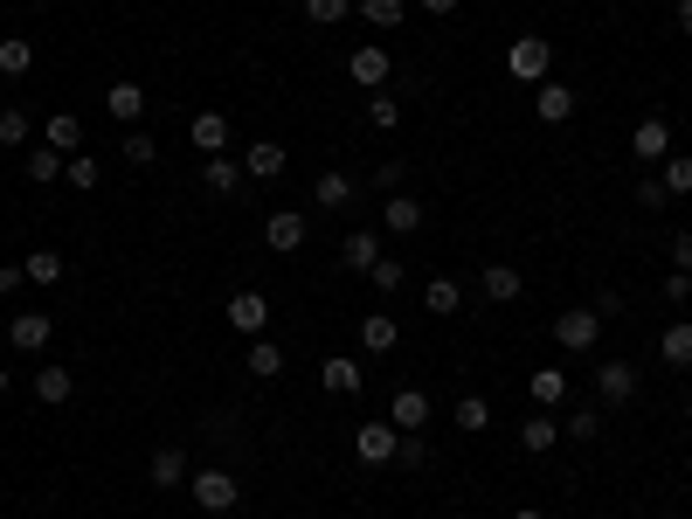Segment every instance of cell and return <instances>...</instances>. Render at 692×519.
<instances>
[{"mask_svg": "<svg viewBox=\"0 0 692 519\" xmlns=\"http://www.w3.org/2000/svg\"><path fill=\"white\" fill-rule=\"evenodd\" d=\"M229 326L242 332V340H264V326H270V299H264V291H236V299H229Z\"/></svg>", "mask_w": 692, "mask_h": 519, "instance_id": "8", "label": "cell"}, {"mask_svg": "<svg viewBox=\"0 0 692 519\" xmlns=\"http://www.w3.org/2000/svg\"><path fill=\"white\" fill-rule=\"evenodd\" d=\"M374 188H381V194H402V160H381V166H374Z\"/></svg>", "mask_w": 692, "mask_h": 519, "instance_id": "45", "label": "cell"}, {"mask_svg": "<svg viewBox=\"0 0 692 519\" xmlns=\"http://www.w3.org/2000/svg\"><path fill=\"white\" fill-rule=\"evenodd\" d=\"M22 270H28V284H63V277H70L63 250H28V256H22Z\"/></svg>", "mask_w": 692, "mask_h": 519, "instance_id": "29", "label": "cell"}, {"mask_svg": "<svg viewBox=\"0 0 692 519\" xmlns=\"http://www.w3.org/2000/svg\"><path fill=\"white\" fill-rule=\"evenodd\" d=\"M361 346H367V354H395V346H402V319H395V312H361Z\"/></svg>", "mask_w": 692, "mask_h": 519, "instance_id": "14", "label": "cell"}, {"mask_svg": "<svg viewBox=\"0 0 692 519\" xmlns=\"http://www.w3.org/2000/svg\"><path fill=\"white\" fill-rule=\"evenodd\" d=\"M367 118L381 125V132H395V125H402V98H367Z\"/></svg>", "mask_w": 692, "mask_h": 519, "instance_id": "42", "label": "cell"}, {"mask_svg": "<svg viewBox=\"0 0 692 519\" xmlns=\"http://www.w3.org/2000/svg\"><path fill=\"white\" fill-rule=\"evenodd\" d=\"M395 465H402V471H423V465H429V443H423V430H408V436L395 443Z\"/></svg>", "mask_w": 692, "mask_h": 519, "instance_id": "39", "label": "cell"}, {"mask_svg": "<svg viewBox=\"0 0 692 519\" xmlns=\"http://www.w3.org/2000/svg\"><path fill=\"white\" fill-rule=\"evenodd\" d=\"M367 277H374V291H402V256H381Z\"/></svg>", "mask_w": 692, "mask_h": 519, "instance_id": "44", "label": "cell"}, {"mask_svg": "<svg viewBox=\"0 0 692 519\" xmlns=\"http://www.w3.org/2000/svg\"><path fill=\"white\" fill-rule=\"evenodd\" d=\"M42 145H55V153H77V145H84V118H77V111H49Z\"/></svg>", "mask_w": 692, "mask_h": 519, "instance_id": "24", "label": "cell"}, {"mask_svg": "<svg viewBox=\"0 0 692 519\" xmlns=\"http://www.w3.org/2000/svg\"><path fill=\"white\" fill-rule=\"evenodd\" d=\"M242 367H250L256 381H277V375H285V346H277V340H250V360H242Z\"/></svg>", "mask_w": 692, "mask_h": 519, "instance_id": "30", "label": "cell"}, {"mask_svg": "<svg viewBox=\"0 0 692 519\" xmlns=\"http://www.w3.org/2000/svg\"><path fill=\"white\" fill-rule=\"evenodd\" d=\"M679 35H692V0H679Z\"/></svg>", "mask_w": 692, "mask_h": 519, "instance_id": "50", "label": "cell"}, {"mask_svg": "<svg viewBox=\"0 0 692 519\" xmlns=\"http://www.w3.org/2000/svg\"><path fill=\"white\" fill-rule=\"evenodd\" d=\"M554 443H561V422H554L548 409H533L527 422H519V451H533V457H548V451H554Z\"/></svg>", "mask_w": 692, "mask_h": 519, "instance_id": "22", "label": "cell"}, {"mask_svg": "<svg viewBox=\"0 0 692 519\" xmlns=\"http://www.w3.org/2000/svg\"><path fill=\"white\" fill-rule=\"evenodd\" d=\"M423 305H429V312H437V319H451V312L464 305V291H457V277H429V284H423Z\"/></svg>", "mask_w": 692, "mask_h": 519, "instance_id": "31", "label": "cell"}, {"mask_svg": "<svg viewBox=\"0 0 692 519\" xmlns=\"http://www.w3.org/2000/svg\"><path fill=\"white\" fill-rule=\"evenodd\" d=\"M187 492H194V506H201V512H236V498H242L236 471H222V465L194 471V478H187Z\"/></svg>", "mask_w": 692, "mask_h": 519, "instance_id": "2", "label": "cell"}, {"mask_svg": "<svg viewBox=\"0 0 692 519\" xmlns=\"http://www.w3.org/2000/svg\"><path fill=\"white\" fill-rule=\"evenodd\" d=\"M285 145H277V139H256L250 145V153H242V174H256V180H277V174H285Z\"/></svg>", "mask_w": 692, "mask_h": 519, "instance_id": "25", "label": "cell"}, {"mask_svg": "<svg viewBox=\"0 0 692 519\" xmlns=\"http://www.w3.org/2000/svg\"><path fill=\"white\" fill-rule=\"evenodd\" d=\"M478 284H485V299H492V305H513L519 291H527V277H519V264H485Z\"/></svg>", "mask_w": 692, "mask_h": 519, "instance_id": "19", "label": "cell"}, {"mask_svg": "<svg viewBox=\"0 0 692 519\" xmlns=\"http://www.w3.org/2000/svg\"><path fill=\"white\" fill-rule=\"evenodd\" d=\"M305 22H312V28H332V22H347V0H305Z\"/></svg>", "mask_w": 692, "mask_h": 519, "instance_id": "41", "label": "cell"}, {"mask_svg": "<svg viewBox=\"0 0 692 519\" xmlns=\"http://www.w3.org/2000/svg\"><path fill=\"white\" fill-rule=\"evenodd\" d=\"M63 160H70V153H55V145H28L22 174L35 180V188H49V180H63Z\"/></svg>", "mask_w": 692, "mask_h": 519, "instance_id": "27", "label": "cell"}, {"mask_svg": "<svg viewBox=\"0 0 692 519\" xmlns=\"http://www.w3.org/2000/svg\"><path fill=\"white\" fill-rule=\"evenodd\" d=\"M104 111H111L118 125H139V111H146V90H139L133 77H118V84L104 90Z\"/></svg>", "mask_w": 692, "mask_h": 519, "instance_id": "20", "label": "cell"}, {"mask_svg": "<svg viewBox=\"0 0 692 519\" xmlns=\"http://www.w3.org/2000/svg\"><path fill=\"white\" fill-rule=\"evenodd\" d=\"M367 28H402V0H361Z\"/></svg>", "mask_w": 692, "mask_h": 519, "instance_id": "40", "label": "cell"}, {"mask_svg": "<svg viewBox=\"0 0 692 519\" xmlns=\"http://www.w3.org/2000/svg\"><path fill=\"white\" fill-rule=\"evenodd\" d=\"M665 299H671V305H685V299H692V277H685V270H671V277H665Z\"/></svg>", "mask_w": 692, "mask_h": 519, "instance_id": "47", "label": "cell"}, {"mask_svg": "<svg viewBox=\"0 0 692 519\" xmlns=\"http://www.w3.org/2000/svg\"><path fill=\"white\" fill-rule=\"evenodd\" d=\"M125 160H133V166H153V160H160L153 132H125Z\"/></svg>", "mask_w": 692, "mask_h": 519, "instance_id": "43", "label": "cell"}, {"mask_svg": "<svg viewBox=\"0 0 692 519\" xmlns=\"http://www.w3.org/2000/svg\"><path fill=\"white\" fill-rule=\"evenodd\" d=\"M77 395V375H70V367H35V402H49V409H63V402Z\"/></svg>", "mask_w": 692, "mask_h": 519, "instance_id": "17", "label": "cell"}, {"mask_svg": "<svg viewBox=\"0 0 692 519\" xmlns=\"http://www.w3.org/2000/svg\"><path fill=\"white\" fill-rule=\"evenodd\" d=\"M319 388H326V395H361V388H367V375H361V360L326 354V360H319Z\"/></svg>", "mask_w": 692, "mask_h": 519, "instance_id": "13", "label": "cell"}, {"mask_svg": "<svg viewBox=\"0 0 692 519\" xmlns=\"http://www.w3.org/2000/svg\"><path fill=\"white\" fill-rule=\"evenodd\" d=\"M146 478H153L160 492H180L187 478H194V471H187V451H180V443H160V451H153V465H146Z\"/></svg>", "mask_w": 692, "mask_h": 519, "instance_id": "11", "label": "cell"}, {"mask_svg": "<svg viewBox=\"0 0 692 519\" xmlns=\"http://www.w3.org/2000/svg\"><path fill=\"white\" fill-rule=\"evenodd\" d=\"M340 264H347V270H374V264H381V236H374V229H347Z\"/></svg>", "mask_w": 692, "mask_h": 519, "instance_id": "23", "label": "cell"}, {"mask_svg": "<svg viewBox=\"0 0 692 519\" xmlns=\"http://www.w3.org/2000/svg\"><path fill=\"white\" fill-rule=\"evenodd\" d=\"M395 443H402L395 422H361V430H353V457H361V465H395Z\"/></svg>", "mask_w": 692, "mask_h": 519, "instance_id": "5", "label": "cell"}, {"mask_svg": "<svg viewBox=\"0 0 692 519\" xmlns=\"http://www.w3.org/2000/svg\"><path fill=\"white\" fill-rule=\"evenodd\" d=\"M651 519H679V512H651Z\"/></svg>", "mask_w": 692, "mask_h": 519, "instance_id": "54", "label": "cell"}, {"mask_svg": "<svg viewBox=\"0 0 692 519\" xmlns=\"http://www.w3.org/2000/svg\"><path fill=\"white\" fill-rule=\"evenodd\" d=\"M35 139V118L22 104H0V145H14V153H22V145Z\"/></svg>", "mask_w": 692, "mask_h": 519, "instance_id": "32", "label": "cell"}, {"mask_svg": "<svg viewBox=\"0 0 692 519\" xmlns=\"http://www.w3.org/2000/svg\"><path fill=\"white\" fill-rule=\"evenodd\" d=\"M236 180H242V174H236L229 153H215L209 166H201V188H209V194H236Z\"/></svg>", "mask_w": 692, "mask_h": 519, "instance_id": "35", "label": "cell"}, {"mask_svg": "<svg viewBox=\"0 0 692 519\" xmlns=\"http://www.w3.org/2000/svg\"><path fill=\"white\" fill-rule=\"evenodd\" d=\"M35 8H49V0H35Z\"/></svg>", "mask_w": 692, "mask_h": 519, "instance_id": "56", "label": "cell"}, {"mask_svg": "<svg viewBox=\"0 0 692 519\" xmlns=\"http://www.w3.org/2000/svg\"><path fill=\"white\" fill-rule=\"evenodd\" d=\"M671 264H679V270H685V277H692V229H685V236H679V243H671Z\"/></svg>", "mask_w": 692, "mask_h": 519, "instance_id": "48", "label": "cell"}, {"mask_svg": "<svg viewBox=\"0 0 692 519\" xmlns=\"http://www.w3.org/2000/svg\"><path fill=\"white\" fill-rule=\"evenodd\" d=\"M14 284H28V270L22 264H0V291H8V299H14Z\"/></svg>", "mask_w": 692, "mask_h": 519, "instance_id": "49", "label": "cell"}, {"mask_svg": "<svg viewBox=\"0 0 692 519\" xmlns=\"http://www.w3.org/2000/svg\"><path fill=\"white\" fill-rule=\"evenodd\" d=\"M28 69H35V42L8 35V42H0V77H28Z\"/></svg>", "mask_w": 692, "mask_h": 519, "instance_id": "33", "label": "cell"}, {"mask_svg": "<svg viewBox=\"0 0 692 519\" xmlns=\"http://www.w3.org/2000/svg\"><path fill=\"white\" fill-rule=\"evenodd\" d=\"M513 519H548V512H540V506H519V512H513Z\"/></svg>", "mask_w": 692, "mask_h": 519, "instance_id": "52", "label": "cell"}, {"mask_svg": "<svg viewBox=\"0 0 692 519\" xmlns=\"http://www.w3.org/2000/svg\"><path fill=\"white\" fill-rule=\"evenodd\" d=\"M658 188H665L671 201H685V194H692V153H671V160H665V174H658Z\"/></svg>", "mask_w": 692, "mask_h": 519, "instance_id": "34", "label": "cell"}, {"mask_svg": "<svg viewBox=\"0 0 692 519\" xmlns=\"http://www.w3.org/2000/svg\"><path fill=\"white\" fill-rule=\"evenodd\" d=\"M8 381H14V375H8V367H0V395H8Z\"/></svg>", "mask_w": 692, "mask_h": 519, "instance_id": "53", "label": "cell"}, {"mask_svg": "<svg viewBox=\"0 0 692 519\" xmlns=\"http://www.w3.org/2000/svg\"><path fill=\"white\" fill-rule=\"evenodd\" d=\"M312 201H319V208H353V180L340 174V166H326V174L312 180Z\"/></svg>", "mask_w": 692, "mask_h": 519, "instance_id": "28", "label": "cell"}, {"mask_svg": "<svg viewBox=\"0 0 692 519\" xmlns=\"http://www.w3.org/2000/svg\"><path fill=\"white\" fill-rule=\"evenodd\" d=\"M423 8H429V14H457V0H423Z\"/></svg>", "mask_w": 692, "mask_h": 519, "instance_id": "51", "label": "cell"}, {"mask_svg": "<svg viewBox=\"0 0 692 519\" xmlns=\"http://www.w3.org/2000/svg\"><path fill=\"white\" fill-rule=\"evenodd\" d=\"M305 236H312V221L298 215V208H270V215H264V243H270L277 256H298V250H305Z\"/></svg>", "mask_w": 692, "mask_h": 519, "instance_id": "4", "label": "cell"}, {"mask_svg": "<svg viewBox=\"0 0 692 519\" xmlns=\"http://www.w3.org/2000/svg\"><path fill=\"white\" fill-rule=\"evenodd\" d=\"M527 395H533V409H561L568 402V367H533Z\"/></svg>", "mask_w": 692, "mask_h": 519, "instance_id": "18", "label": "cell"}, {"mask_svg": "<svg viewBox=\"0 0 692 519\" xmlns=\"http://www.w3.org/2000/svg\"><path fill=\"white\" fill-rule=\"evenodd\" d=\"M658 360L665 367H692V319H671L658 332Z\"/></svg>", "mask_w": 692, "mask_h": 519, "instance_id": "26", "label": "cell"}, {"mask_svg": "<svg viewBox=\"0 0 692 519\" xmlns=\"http://www.w3.org/2000/svg\"><path fill=\"white\" fill-rule=\"evenodd\" d=\"M630 201H638V208H665V201H671V194L658 188V180H638V194H630Z\"/></svg>", "mask_w": 692, "mask_h": 519, "instance_id": "46", "label": "cell"}, {"mask_svg": "<svg viewBox=\"0 0 692 519\" xmlns=\"http://www.w3.org/2000/svg\"><path fill=\"white\" fill-rule=\"evenodd\" d=\"M63 174H70V188H77V194H90V188L104 180V166L90 160V153H70V160H63Z\"/></svg>", "mask_w": 692, "mask_h": 519, "instance_id": "36", "label": "cell"}, {"mask_svg": "<svg viewBox=\"0 0 692 519\" xmlns=\"http://www.w3.org/2000/svg\"><path fill=\"white\" fill-rule=\"evenodd\" d=\"M506 69H513V84H548L554 42H540V35H519V42L506 49Z\"/></svg>", "mask_w": 692, "mask_h": 519, "instance_id": "3", "label": "cell"}, {"mask_svg": "<svg viewBox=\"0 0 692 519\" xmlns=\"http://www.w3.org/2000/svg\"><path fill=\"white\" fill-rule=\"evenodd\" d=\"M685 422H692V395H685Z\"/></svg>", "mask_w": 692, "mask_h": 519, "instance_id": "55", "label": "cell"}, {"mask_svg": "<svg viewBox=\"0 0 692 519\" xmlns=\"http://www.w3.org/2000/svg\"><path fill=\"white\" fill-rule=\"evenodd\" d=\"M388 422H395L402 436L423 430V422H429V395H423V388H395V402H388Z\"/></svg>", "mask_w": 692, "mask_h": 519, "instance_id": "16", "label": "cell"}, {"mask_svg": "<svg viewBox=\"0 0 692 519\" xmlns=\"http://www.w3.org/2000/svg\"><path fill=\"white\" fill-rule=\"evenodd\" d=\"M457 430H492V402H485V395H457Z\"/></svg>", "mask_w": 692, "mask_h": 519, "instance_id": "37", "label": "cell"}, {"mask_svg": "<svg viewBox=\"0 0 692 519\" xmlns=\"http://www.w3.org/2000/svg\"><path fill=\"white\" fill-rule=\"evenodd\" d=\"M533 111H540V125H561V118H575V90L548 77V84L533 90Z\"/></svg>", "mask_w": 692, "mask_h": 519, "instance_id": "21", "label": "cell"}, {"mask_svg": "<svg viewBox=\"0 0 692 519\" xmlns=\"http://www.w3.org/2000/svg\"><path fill=\"white\" fill-rule=\"evenodd\" d=\"M381 229L388 236H416L423 229V201L416 194H381Z\"/></svg>", "mask_w": 692, "mask_h": 519, "instance_id": "15", "label": "cell"}, {"mask_svg": "<svg viewBox=\"0 0 692 519\" xmlns=\"http://www.w3.org/2000/svg\"><path fill=\"white\" fill-rule=\"evenodd\" d=\"M630 160L665 166V160H671V125H665V118H638V132H630Z\"/></svg>", "mask_w": 692, "mask_h": 519, "instance_id": "7", "label": "cell"}, {"mask_svg": "<svg viewBox=\"0 0 692 519\" xmlns=\"http://www.w3.org/2000/svg\"><path fill=\"white\" fill-rule=\"evenodd\" d=\"M347 77L361 84V90H381V84H388V49H381V42H361V49L347 55Z\"/></svg>", "mask_w": 692, "mask_h": 519, "instance_id": "10", "label": "cell"}, {"mask_svg": "<svg viewBox=\"0 0 692 519\" xmlns=\"http://www.w3.org/2000/svg\"><path fill=\"white\" fill-rule=\"evenodd\" d=\"M8 340H14V354H42V346L55 340V319H49V312H14Z\"/></svg>", "mask_w": 692, "mask_h": 519, "instance_id": "6", "label": "cell"}, {"mask_svg": "<svg viewBox=\"0 0 692 519\" xmlns=\"http://www.w3.org/2000/svg\"><path fill=\"white\" fill-rule=\"evenodd\" d=\"M187 139H194V153H209V160H215V153H229V139H236V132H229V118H222V111H194Z\"/></svg>", "mask_w": 692, "mask_h": 519, "instance_id": "12", "label": "cell"}, {"mask_svg": "<svg viewBox=\"0 0 692 519\" xmlns=\"http://www.w3.org/2000/svg\"><path fill=\"white\" fill-rule=\"evenodd\" d=\"M595 340H603V312H595V305H575V312L554 319V346H561V354H589Z\"/></svg>", "mask_w": 692, "mask_h": 519, "instance_id": "1", "label": "cell"}, {"mask_svg": "<svg viewBox=\"0 0 692 519\" xmlns=\"http://www.w3.org/2000/svg\"><path fill=\"white\" fill-rule=\"evenodd\" d=\"M561 436H568V443H595V436H603V416H595V409H575L568 422H561Z\"/></svg>", "mask_w": 692, "mask_h": 519, "instance_id": "38", "label": "cell"}, {"mask_svg": "<svg viewBox=\"0 0 692 519\" xmlns=\"http://www.w3.org/2000/svg\"><path fill=\"white\" fill-rule=\"evenodd\" d=\"M595 395H603L609 409H624V402L638 395V367H630V360H603V367H595Z\"/></svg>", "mask_w": 692, "mask_h": 519, "instance_id": "9", "label": "cell"}]
</instances>
